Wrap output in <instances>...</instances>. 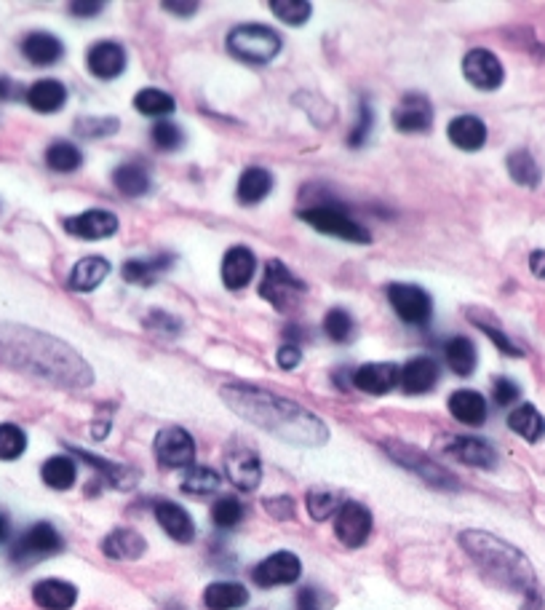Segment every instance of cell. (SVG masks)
I'll return each mask as SVG.
<instances>
[{"instance_id": "obj_1", "label": "cell", "mask_w": 545, "mask_h": 610, "mask_svg": "<svg viewBox=\"0 0 545 610\" xmlns=\"http://www.w3.org/2000/svg\"><path fill=\"white\" fill-rule=\"evenodd\" d=\"M0 362L62 389H86L94 381L78 351L59 338L19 324H0Z\"/></svg>"}, {"instance_id": "obj_2", "label": "cell", "mask_w": 545, "mask_h": 610, "mask_svg": "<svg viewBox=\"0 0 545 610\" xmlns=\"http://www.w3.org/2000/svg\"><path fill=\"white\" fill-rule=\"evenodd\" d=\"M219 394L233 412H238L249 423L281 436L289 444L319 447L329 436V431L319 415H313L311 409H305L286 397L270 394L257 386H225Z\"/></svg>"}, {"instance_id": "obj_3", "label": "cell", "mask_w": 545, "mask_h": 610, "mask_svg": "<svg viewBox=\"0 0 545 610\" xmlns=\"http://www.w3.org/2000/svg\"><path fill=\"white\" fill-rule=\"evenodd\" d=\"M463 549L473 557V563L500 587L514 589V592H524L527 597L538 595L535 592V571L530 565V560L511 544L481 533V530H468L460 536Z\"/></svg>"}, {"instance_id": "obj_4", "label": "cell", "mask_w": 545, "mask_h": 610, "mask_svg": "<svg viewBox=\"0 0 545 610\" xmlns=\"http://www.w3.org/2000/svg\"><path fill=\"white\" fill-rule=\"evenodd\" d=\"M227 51L246 64H268L281 51V35L265 24H238L227 35Z\"/></svg>"}, {"instance_id": "obj_5", "label": "cell", "mask_w": 545, "mask_h": 610, "mask_svg": "<svg viewBox=\"0 0 545 610\" xmlns=\"http://www.w3.org/2000/svg\"><path fill=\"white\" fill-rule=\"evenodd\" d=\"M300 219H305L308 225H313L316 230L343 238V241H353V244H369L371 236L363 228L362 222H356L345 209L335 206V203H316L300 211Z\"/></svg>"}, {"instance_id": "obj_6", "label": "cell", "mask_w": 545, "mask_h": 610, "mask_svg": "<svg viewBox=\"0 0 545 610\" xmlns=\"http://www.w3.org/2000/svg\"><path fill=\"white\" fill-rule=\"evenodd\" d=\"M305 292V284L281 262V260H270L265 265V276L260 284V295L273 303L278 311H289L297 305L300 295Z\"/></svg>"}, {"instance_id": "obj_7", "label": "cell", "mask_w": 545, "mask_h": 610, "mask_svg": "<svg viewBox=\"0 0 545 610\" xmlns=\"http://www.w3.org/2000/svg\"><path fill=\"white\" fill-rule=\"evenodd\" d=\"M387 300L393 311L398 314L401 322L412 327H425L433 314V300L422 287L414 284H390L387 287Z\"/></svg>"}, {"instance_id": "obj_8", "label": "cell", "mask_w": 545, "mask_h": 610, "mask_svg": "<svg viewBox=\"0 0 545 610\" xmlns=\"http://www.w3.org/2000/svg\"><path fill=\"white\" fill-rule=\"evenodd\" d=\"M385 450H387V455L396 463H401L404 468H409L412 474H417L422 482H428L433 487H457V479L447 468H441L436 460H430L428 455H422L420 450H414L409 444H387Z\"/></svg>"}, {"instance_id": "obj_9", "label": "cell", "mask_w": 545, "mask_h": 610, "mask_svg": "<svg viewBox=\"0 0 545 610\" xmlns=\"http://www.w3.org/2000/svg\"><path fill=\"white\" fill-rule=\"evenodd\" d=\"M463 75L468 78L471 86H476L479 91H495L503 86V78H506V70H503V62L487 51V48H473L465 54L463 59Z\"/></svg>"}, {"instance_id": "obj_10", "label": "cell", "mask_w": 545, "mask_h": 610, "mask_svg": "<svg viewBox=\"0 0 545 610\" xmlns=\"http://www.w3.org/2000/svg\"><path fill=\"white\" fill-rule=\"evenodd\" d=\"M156 458L166 468L192 466V460H195V442H192V436L184 428H180V425L164 428L156 436Z\"/></svg>"}, {"instance_id": "obj_11", "label": "cell", "mask_w": 545, "mask_h": 610, "mask_svg": "<svg viewBox=\"0 0 545 610\" xmlns=\"http://www.w3.org/2000/svg\"><path fill=\"white\" fill-rule=\"evenodd\" d=\"M62 549V538L59 533L48 525V522H38L32 525L11 549V557L16 563H24V560H38V557H48L54 552Z\"/></svg>"}, {"instance_id": "obj_12", "label": "cell", "mask_w": 545, "mask_h": 610, "mask_svg": "<svg viewBox=\"0 0 545 610\" xmlns=\"http://www.w3.org/2000/svg\"><path fill=\"white\" fill-rule=\"evenodd\" d=\"M300 573H302V565H300L297 554H292V552H276V554H270L268 560H262L254 568L251 579H254L257 587H265L268 589V587L294 584L300 579Z\"/></svg>"}, {"instance_id": "obj_13", "label": "cell", "mask_w": 545, "mask_h": 610, "mask_svg": "<svg viewBox=\"0 0 545 610\" xmlns=\"http://www.w3.org/2000/svg\"><path fill=\"white\" fill-rule=\"evenodd\" d=\"M64 230L83 241H99V238H110L118 230V217L107 209H89L83 214L67 217Z\"/></svg>"}, {"instance_id": "obj_14", "label": "cell", "mask_w": 545, "mask_h": 610, "mask_svg": "<svg viewBox=\"0 0 545 610\" xmlns=\"http://www.w3.org/2000/svg\"><path fill=\"white\" fill-rule=\"evenodd\" d=\"M335 533H337V538H340L345 546H351V549H356V546L366 544V538H369V533H371V514H369V509H366L363 503H356V501L343 503L340 511H337Z\"/></svg>"}, {"instance_id": "obj_15", "label": "cell", "mask_w": 545, "mask_h": 610, "mask_svg": "<svg viewBox=\"0 0 545 610\" xmlns=\"http://www.w3.org/2000/svg\"><path fill=\"white\" fill-rule=\"evenodd\" d=\"M393 126L406 134H420L433 126V107L425 94H406L393 110Z\"/></svg>"}, {"instance_id": "obj_16", "label": "cell", "mask_w": 545, "mask_h": 610, "mask_svg": "<svg viewBox=\"0 0 545 610\" xmlns=\"http://www.w3.org/2000/svg\"><path fill=\"white\" fill-rule=\"evenodd\" d=\"M225 474L238 490H254L262 479L260 455L249 447H233L225 455Z\"/></svg>"}, {"instance_id": "obj_17", "label": "cell", "mask_w": 545, "mask_h": 610, "mask_svg": "<svg viewBox=\"0 0 545 610\" xmlns=\"http://www.w3.org/2000/svg\"><path fill=\"white\" fill-rule=\"evenodd\" d=\"M86 64L94 78L99 81H115L126 70V51L115 40H99L89 48Z\"/></svg>"}, {"instance_id": "obj_18", "label": "cell", "mask_w": 545, "mask_h": 610, "mask_svg": "<svg viewBox=\"0 0 545 610\" xmlns=\"http://www.w3.org/2000/svg\"><path fill=\"white\" fill-rule=\"evenodd\" d=\"M398 373L401 367L398 365H390V362H382V365H363L353 373V386L363 391V394H387L390 389L398 386Z\"/></svg>"}, {"instance_id": "obj_19", "label": "cell", "mask_w": 545, "mask_h": 610, "mask_svg": "<svg viewBox=\"0 0 545 610\" xmlns=\"http://www.w3.org/2000/svg\"><path fill=\"white\" fill-rule=\"evenodd\" d=\"M254 254L251 249L246 246H233L225 252V260H222V284L227 289H243L249 287L251 276H254Z\"/></svg>"}, {"instance_id": "obj_20", "label": "cell", "mask_w": 545, "mask_h": 610, "mask_svg": "<svg viewBox=\"0 0 545 610\" xmlns=\"http://www.w3.org/2000/svg\"><path fill=\"white\" fill-rule=\"evenodd\" d=\"M439 381V365L430 357H417L406 362L398 373V383L406 394H425Z\"/></svg>"}, {"instance_id": "obj_21", "label": "cell", "mask_w": 545, "mask_h": 610, "mask_svg": "<svg viewBox=\"0 0 545 610\" xmlns=\"http://www.w3.org/2000/svg\"><path fill=\"white\" fill-rule=\"evenodd\" d=\"M447 137L455 148L460 150H468V153H476L484 148L487 142V126L481 118L476 116H457L449 121V129H447Z\"/></svg>"}, {"instance_id": "obj_22", "label": "cell", "mask_w": 545, "mask_h": 610, "mask_svg": "<svg viewBox=\"0 0 545 610\" xmlns=\"http://www.w3.org/2000/svg\"><path fill=\"white\" fill-rule=\"evenodd\" d=\"M447 452L452 458H457L460 463H468V466H479V468H492L498 463V455L495 450L484 442V439H476V436H455L447 447Z\"/></svg>"}, {"instance_id": "obj_23", "label": "cell", "mask_w": 545, "mask_h": 610, "mask_svg": "<svg viewBox=\"0 0 545 610\" xmlns=\"http://www.w3.org/2000/svg\"><path fill=\"white\" fill-rule=\"evenodd\" d=\"M32 600L43 610H70L78 600V589L72 584H67V581L46 579V581L35 584Z\"/></svg>"}, {"instance_id": "obj_24", "label": "cell", "mask_w": 545, "mask_h": 610, "mask_svg": "<svg viewBox=\"0 0 545 610\" xmlns=\"http://www.w3.org/2000/svg\"><path fill=\"white\" fill-rule=\"evenodd\" d=\"M24 97H27V105L32 110H38V113H56L67 102V89H64V83H59L54 78H43V81L32 83Z\"/></svg>"}, {"instance_id": "obj_25", "label": "cell", "mask_w": 545, "mask_h": 610, "mask_svg": "<svg viewBox=\"0 0 545 610\" xmlns=\"http://www.w3.org/2000/svg\"><path fill=\"white\" fill-rule=\"evenodd\" d=\"M21 54L32 62V64H54L62 59L64 54V46L56 35L51 32H30L24 40H21Z\"/></svg>"}, {"instance_id": "obj_26", "label": "cell", "mask_w": 545, "mask_h": 610, "mask_svg": "<svg viewBox=\"0 0 545 610\" xmlns=\"http://www.w3.org/2000/svg\"><path fill=\"white\" fill-rule=\"evenodd\" d=\"M156 520H158V525H161L175 541H180V544L192 541V536H195V525H192L190 514L182 509L180 503L161 501V503L156 506Z\"/></svg>"}, {"instance_id": "obj_27", "label": "cell", "mask_w": 545, "mask_h": 610, "mask_svg": "<svg viewBox=\"0 0 545 610\" xmlns=\"http://www.w3.org/2000/svg\"><path fill=\"white\" fill-rule=\"evenodd\" d=\"M148 544L140 533L123 528V530H113L105 541H102V552L113 560H140L145 554Z\"/></svg>"}, {"instance_id": "obj_28", "label": "cell", "mask_w": 545, "mask_h": 610, "mask_svg": "<svg viewBox=\"0 0 545 610\" xmlns=\"http://www.w3.org/2000/svg\"><path fill=\"white\" fill-rule=\"evenodd\" d=\"M273 191V175L262 167H249L243 169L241 180H238V188H235V196L238 202L251 206V203H260L262 199H268V193Z\"/></svg>"}, {"instance_id": "obj_29", "label": "cell", "mask_w": 545, "mask_h": 610, "mask_svg": "<svg viewBox=\"0 0 545 610\" xmlns=\"http://www.w3.org/2000/svg\"><path fill=\"white\" fill-rule=\"evenodd\" d=\"M449 412L465 425H481L487 420V400L479 391L460 389L449 397Z\"/></svg>"}, {"instance_id": "obj_30", "label": "cell", "mask_w": 545, "mask_h": 610, "mask_svg": "<svg viewBox=\"0 0 545 610\" xmlns=\"http://www.w3.org/2000/svg\"><path fill=\"white\" fill-rule=\"evenodd\" d=\"M107 273H110V262L105 257H83L70 271V287L78 292H91L107 279Z\"/></svg>"}, {"instance_id": "obj_31", "label": "cell", "mask_w": 545, "mask_h": 610, "mask_svg": "<svg viewBox=\"0 0 545 610\" xmlns=\"http://www.w3.org/2000/svg\"><path fill=\"white\" fill-rule=\"evenodd\" d=\"M203 603H206L209 610L243 608L249 603V592L241 584H235V581H217V584L206 587Z\"/></svg>"}, {"instance_id": "obj_32", "label": "cell", "mask_w": 545, "mask_h": 610, "mask_svg": "<svg viewBox=\"0 0 545 610\" xmlns=\"http://www.w3.org/2000/svg\"><path fill=\"white\" fill-rule=\"evenodd\" d=\"M169 265H172V254H158L153 260H129L123 265V279L129 284L148 287V284L158 281V276H164L169 271Z\"/></svg>"}, {"instance_id": "obj_33", "label": "cell", "mask_w": 545, "mask_h": 610, "mask_svg": "<svg viewBox=\"0 0 545 610\" xmlns=\"http://www.w3.org/2000/svg\"><path fill=\"white\" fill-rule=\"evenodd\" d=\"M113 185L129 196V199H140L150 191V175L145 167L140 164H121L115 172H113Z\"/></svg>"}, {"instance_id": "obj_34", "label": "cell", "mask_w": 545, "mask_h": 610, "mask_svg": "<svg viewBox=\"0 0 545 610\" xmlns=\"http://www.w3.org/2000/svg\"><path fill=\"white\" fill-rule=\"evenodd\" d=\"M511 431H516L527 442H541L545 436V417L535 405H519L508 415Z\"/></svg>"}, {"instance_id": "obj_35", "label": "cell", "mask_w": 545, "mask_h": 610, "mask_svg": "<svg viewBox=\"0 0 545 610\" xmlns=\"http://www.w3.org/2000/svg\"><path fill=\"white\" fill-rule=\"evenodd\" d=\"M444 357H447V365L455 375L465 378L476 370V346L468 340V338H452L447 346H444Z\"/></svg>"}, {"instance_id": "obj_36", "label": "cell", "mask_w": 545, "mask_h": 610, "mask_svg": "<svg viewBox=\"0 0 545 610\" xmlns=\"http://www.w3.org/2000/svg\"><path fill=\"white\" fill-rule=\"evenodd\" d=\"M40 477L48 487L54 490H70L78 479V468H75V460L67 458V455H54L43 463L40 468Z\"/></svg>"}, {"instance_id": "obj_37", "label": "cell", "mask_w": 545, "mask_h": 610, "mask_svg": "<svg viewBox=\"0 0 545 610\" xmlns=\"http://www.w3.org/2000/svg\"><path fill=\"white\" fill-rule=\"evenodd\" d=\"M508 175L514 177V183L524 185V188H538L541 180H543V172L538 167V161L532 159L530 150H514L508 156Z\"/></svg>"}, {"instance_id": "obj_38", "label": "cell", "mask_w": 545, "mask_h": 610, "mask_svg": "<svg viewBox=\"0 0 545 610\" xmlns=\"http://www.w3.org/2000/svg\"><path fill=\"white\" fill-rule=\"evenodd\" d=\"M46 164H48V169H54V172H59V175H70V172H75V169H81V164H83V156H81V150L72 145V142H54L48 150H46Z\"/></svg>"}, {"instance_id": "obj_39", "label": "cell", "mask_w": 545, "mask_h": 610, "mask_svg": "<svg viewBox=\"0 0 545 610\" xmlns=\"http://www.w3.org/2000/svg\"><path fill=\"white\" fill-rule=\"evenodd\" d=\"M134 107H137L142 116H153V118H158V116H169V113H175L177 102H175V97H172V94H166V91H161V89H142V91L134 97Z\"/></svg>"}, {"instance_id": "obj_40", "label": "cell", "mask_w": 545, "mask_h": 610, "mask_svg": "<svg viewBox=\"0 0 545 610\" xmlns=\"http://www.w3.org/2000/svg\"><path fill=\"white\" fill-rule=\"evenodd\" d=\"M217 487H219V477H217V471H211L206 466H192L182 479V490L190 495H209Z\"/></svg>"}, {"instance_id": "obj_41", "label": "cell", "mask_w": 545, "mask_h": 610, "mask_svg": "<svg viewBox=\"0 0 545 610\" xmlns=\"http://www.w3.org/2000/svg\"><path fill=\"white\" fill-rule=\"evenodd\" d=\"M270 11H273L284 24L300 27V24H305V21L311 19L313 5H311L308 0H273V3H270Z\"/></svg>"}, {"instance_id": "obj_42", "label": "cell", "mask_w": 545, "mask_h": 610, "mask_svg": "<svg viewBox=\"0 0 545 610\" xmlns=\"http://www.w3.org/2000/svg\"><path fill=\"white\" fill-rule=\"evenodd\" d=\"M353 319H351V314L348 311H343V308H332L329 314H327V319H324V332H327V338H332L335 343H348L351 338H353Z\"/></svg>"}, {"instance_id": "obj_43", "label": "cell", "mask_w": 545, "mask_h": 610, "mask_svg": "<svg viewBox=\"0 0 545 610\" xmlns=\"http://www.w3.org/2000/svg\"><path fill=\"white\" fill-rule=\"evenodd\" d=\"M340 506H343L340 503V495L332 493V490H311L308 493V511L319 522L329 520L335 511H340Z\"/></svg>"}, {"instance_id": "obj_44", "label": "cell", "mask_w": 545, "mask_h": 610, "mask_svg": "<svg viewBox=\"0 0 545 610\" xmlns=\"http://www.w3.org/2000/svg\"><path fill=\"white\" fill-rule=\"evenodd\" d=\"M211 520H214L217 528H225V530L235 528V525L243 520V506H241V501L233 498V495L219 498V501L214 503V509H211Z\"/></svg>"}, {"instance_id": "obj_45", "label": "cell", "mask_w": 545, "mask_h": 610, "mask_svg": "<svg viewBox=\"0 0 545 610\" xmlns=\"http://www.w3.org/2000/svg\"><path fill=\"white\" fill-rule=\"evenodd\" d=\"M27 436L13 423H0V460H13L24 452Z\"/></svg>"}, {"instance_id": "obj_46", "label": "cell", "mask_w": 545, "mask_h": 610, "mask_svg": "<svg viewBox=\"0 0 545 610\" xmlns=\"http://www.w3.org/2000/svg\"><path fill=\"white\" fill-rule=\"evenodd\" d=\"M75 132L86 140H97V137H107L118 132V118H78Z\"/></svg>"}, {"instance_id": "obj_47", "label": "cell", "mask_w": 545, "mask_h": 610, "mask_svg": "<svg viewBox=\"0 0 545 610\" xmlns=\"http://www.w3.org/2000/svg\"><path fill=\"white\" fill-rule=\"evenodd\" d=\"M182 129L175 124V121H158L153 126V142L161 148V150H177L182 145Z\"/></svg>"}, {"instance_id": "obj_48", "label": "cell", "mask_w": 545, "mask_h": 610, "mask_svg": "<svg viewBox=\"0 0 545 610\" xmlns=\"http://www.w3.org/2000/svg\"><path fill=\"white\" fill-rule=\"evenodd\" d=\"M145 324H148L150 330L166 335V338H177L182 332L180 319H175V316H169V314H164V311H153V314L145 319Z\"/></svg>"}, {"instance_id": "obj_49", "label": "cell", "mask_w": 545, "mask_h": 610, "mask_svg": "<svg viewBox=\"0 0 545 610\" xmlns=\"http://www.w3.org/2000/svg\"><path fill=\"white\" fill-rule=\"evenodd\" d=\"M371 107H369V102H362L359 105V121H356V126H353V132H351V137H348V145L351 148H359V145H363L366 142V137H369V132H371Z\"/></svg>"}, {"instance_id": "obj_50", "label": "cell", "mask_w": 545, "mask_h": 610, "mask_svg": "<svg viewBox=\"0 0 545 610\" xmlns=\"http://www.w3.org/2000/svg\"><path fill=\"white\" fill-rule=\"evenodd\" d=\"M492 397H495V402L503 407L514 405L519 397H522V389L511 381V378H498L495 381V386H492Z\"/></svg>"}, {"instance_id": "obj_51", "label": "cell", "mask_w": 545, "mask_h": 610, "mask_svg": "<svg viewBox=\"0 0 545 610\" xmlns=\"http://www.w3.org/2000/svg\"><path fill=\"white\" fill-rule=\"evenodd\" d=\"M473 322H476V319H473ZM476 324H479V327H481V330H484V332H487V335L492 338V343H495V346H498V348H500L503 354H511V357H522V348H519V346H514V340H511L508 335H503L500 330H495V327H490V324H484V322H476Z\"/></svg>"}, {"instance_id": "obj_52", "label": "cell", "mask_w": 545, "mask_h": 610, "mask_svg": "<svg viewBox=\"0 0 545 610\" xmlns=\"http://www.w3.org/2000/svg\"><path fill=\"white\" fill-rule=\"evenodd\" d=\"M265 509H268L276 520H292V517H294V501H292L289 495L268 498V501H265Z\"/></svg>"}, {"instance_id": "obj_53", "label": "cell", "mask_w": 545, "mask_h": 610, "mask_svg": "<svg viewBox=\"0 0 545 610\" xmlns=\"http://www.w3.org/2000/svg\"><path fill=\"white\" fill-rule=\"evenodd\" d=\"M276 359H278V367L281 370H294L302 362V351L294 343H286V346L278 348V357Z\"/></svg>"}, {"instance_id": "obj_54", "label": "cell", "mask_w": 545, "mask_h": 610, "mask_svg": "<svg viewBox=\"0 0 545 610\" xmlns=\"http://www.w3.org/2000/svg\"><path fill=\"white\" fill-rule=\"evenodd\" d=\"M297 610H324L321 592H316L313 587L300 589V595H297Z\"/></svg>"}, {"instance_id": "obj_55", "label": "cell", "mask_w": 545, "mask_h": 610, "mask_svg": "<svg viewBox=\"0 0 545 610\" xmlns=\"http://www.w3.org/2000/svg\"><path fill=\"white\" fill-rule=\"evenodd\" d=\"M105 11V3H91V0H81V3H70V13L72 16H81V19H89V16H97Z\"/></svg>"}, {"instance_id": "obj_56", "label": "cell", "mask_w": 545, "mask_h": 610, "mask_svg": "<svg viewBox=\"0 0 545 610\" xmlns=\"http://www.w3.org/2000/svg\"><path fill=\"white\" fill-rule=\"evenodd\" d=\"M164 8L172 13H180V16H190L198 11V3H164Z\"/></svg>"}, {"instance_id": "obj_57", "label": "cell", "mask_w": 545, "mask_h": 610, "mask_svg": "<svg viewBox=\"0 0 545 610\" xmlns=\"http://www.w3.org/2000/svg\"><path fill=\"white\" fill-rule=\"evenodd\" d=\"M530 268H532V273H535V276L545 279V252H543V249L532 252V257H530Z\"/></svg>"}, {"instance_id": "obj_58", "label": "cell", "mask_w": 545, "mask_h": 610, "mask_svg": "<svg viewBox=\"0 0 545 610\" xmlns=\"http://www.w3.org/2000/svg\"><path fill=\"white\" fill-rule=\"evenodd\" d=\"M5 97H13V86H11V81L0 78V99H5Z\"/></svg>"}, {"instance_id": "obj_59", "label": "cell", "mask_w": 545, "mask_h": 610, "mask_svg": "<svg viewBox=\"0 0 545 610\" xmlns=\"http://www.w3.org/2000/svg\"><path fill=\"white\" fill-rule=\"evenodd\" d=\"M3 536H5V520L0 517V541H3Z\"/></svg>"}]
</instances>
